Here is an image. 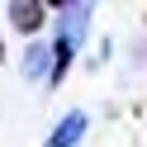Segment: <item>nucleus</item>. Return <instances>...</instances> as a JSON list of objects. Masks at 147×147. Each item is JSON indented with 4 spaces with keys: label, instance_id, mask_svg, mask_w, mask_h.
<instances>
[{
    "label": "nucleus",
    "instance_id": "obj_1",
    "mask_svg": "<svg viewBox=\"0 0 147 147\" xmlns=\"http://www.w3.org/2000/svg\"><path fill=\"white\" fill-rule=\"evenodd\" d=\"M86 24H90V5H67V10H62V24H57V48H52V86L67 76L71 57H76L81 38H86Z\"/></svg>",
    "mask_w": 147,
    "mask_h": 147
},
{
    "label": "nucleus",
    "instance_id": "obj_2",
    "mask_svg": "<svg viewBox=\"0 0 147 147\" xmlns=\"http://www.w3.org/2000/svg\"><path fill=\"white\" fill-rule=\"evenodd\" d=\"M43 19H48V10L33 5V0H14V5H10V24H14L19 33H38Z\"/></svg>",
    "mask_w": 147,
    "mask_h": 147
},
{
    "label": "nucleus",
    "instance_id": "obj_3",
    "mask_svg": "<svg viewBox=\"0 0 147 147\" xmlns=\"http://www.w3.org/2000/svg\"><path fill=\"white\" fill-rule=\"evenodd\" d=\"M81 133H86V114H67L57 128H52V138H48L43 147H76Z\"/></svg>",
    "mask_w": 147,
    "mask_h": 147
},
{
    "label": "nucleus",
    "instance_id": "obj_4",
    "mask_svg": "<svg viewBox=\"0 0 147 147\" xmlns=\"http://www.w3.org/2000/svg\"><path fill=\"white\" fill-rule=\"evenodd\" d=\"M24 71H29L33 81H52V57H48V43H29V52H24Z\"/></svg>",
    "mask_w": 147,
    "mask_h": 147
},
{
    "label": "nucleus",
    "instance_id": "obj_5",
    "mask_svg": "<svg viewBox=\"0 0 147 147\" xmlns=\"http://www.w3.org/2000/svg\"><path fill=\"white\" fill-rule=\"evenodd\" d=\"M0 57H5V48H0Z\"/></svg>",
    "mask_w": 147,
    "mask_h": 147
}]
</instances>
